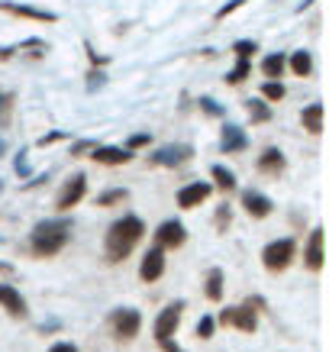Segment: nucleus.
<instances>
[{
  "mask_svg": "<svg viewBox=\"0 0 329 352\" xmlns=\"http://www.w3.org/2000/svg\"><path fill=\"white\" fill-rule=\"evenodd\" d=\"M220 149H223L226 155L249 149V136H245V129L233 126V123H226V126H223V136H220Z\"/></svg>",
  "mask_w": 329,
  "mask_h": 352,
  "instance_id": "obj_14",
  "label": "nucleus"
},
{
  "mask_svg": "<svg viewBox=\"0 0 329 352\" xmlns=\"http://www.w3.org/2000/svg\"><path fill=\"white\" fill-rule=\"evenodd\" d=\"M71 239V223L68 220H43V223L32 230V252L36 256H58Z\"/></svg>",
  "mask_w": 329,
  "mask_h": 352,
  "instance_id": "obj_2",
  "label": "nucleus"
},
{
  "mask_svg": "<svg viewBox=\"0 0 329 352\" xmlns=\"http://www.w3.org/2000/svg\"><path fill=\"white\" fill-rule=\"evenodd\" d=\"M291 72L297 78H307L310 72H313V55L310 52H294L291 55Z\"/></svg>",
  "mask_w": 329,
  "mask_h": 352,
  "instance_id": "obj_21",
  "label": "nucleus"
},
{
  "mask_svg": "<svg viewBox=\"0 0 329 352\" xmlns=\"http://www.w3.org/2000/svg\"><path fill=\"white\" fill-rule=\"evenodd\" d=\"M155 239H159V249H178V245H184V239H188L184 223H178V220H165V223L159 226Z\"/></svg>",
  "mask_w": 329,
  "mask_h": 352,
  "instance_id": "obj_9",
  "label": "nucleus"
},
{
  "mask_svg": "<svg viewBox=\"0 0 329 352\" xmlns=\"http://www.w3.org/2000/svg\"><path fill=\"white\" fill-rule=\"evenodd\" d=\"M201 107L207 110V113H210V117H220V113H223V110L216 107V100H213V97H201Z\"/></svg>",
  "mask_w": 329,
  "mask_h": 352,
  "instance_id": "obj_33",
  "label": "nucleus"
},
{
  "mask_svg": "<svg viewBox=\"0 0 329 352\" xmlns=\"http://www.w3.org/2000/svg\"><path fill=\"white\" fill-rule=\"evenodd\" d=\"M142 146H149V133H139V136H129L126 152H129V149H142Z\"/></svg>",
  "mask_w": 329,
  "mask_h": 352,
  "instance_id": "obj_32",
  "label": "nucleus"
},
{
  "mask_svg": "<svg viewBox=\"0 0 329 352\" xmlns=\"http://www.w3.org/2000/svg\"><path fill=\"white\" fill-rule=\"evenodd\" d=\"M294 252H297L294 239H275V243L265 245V252H262V262H265L268 272H284V268L291 265Z\"/></svg>",
  "mask_w": 329,
  "mask_h": 352,
  "instance_id": "obj_3",
  "label": "nucleus"
},
{
  "mask_svg": "<svg viewBox=\"0 0 329 352\" xmlns=\"http://www.w3.org/2000/svg\"><path fill=\"white\" fill-rule=\"evenodd\" d=\"M216 226H220V230L229 226V207H220V214H216Z\"/></svg>",
  "mask_w": 329,
  "mask_h": 352,
  "instance_id": "obj_35",
  "label": "nucleus"
},
{
  "mask_svg": "<svg viewBox=\"0 0 329 352\" xmlns=\"http://www.w3.org/2000/svg\"><path fill=\"white\" fill-rule=\"evenodd\" d=\"M304 258H307V265L313 268V272H319V268H323V226H317V230L310 233Z\"/></svg>",
  "mask_w": 329,
  "mask_h": 352,
  "instance_id": "obj_17",
  "label": "nucleus"
},
{
  "mask_svg": "<svg viewBox=\"0 0 329 352\" xmlns=\"http://www.w3.org/2000/svg\"><path fill=\"white\" fill-rule=\"evenodd\" d=\"M233 52H236L239 62H249V55L255 52V43L252 39H239V43H233Z\"/></svg>",
  "mask_w": 329,
  "mask_h": 352,
  "instance_id": "obj_28",
  "label": "nucleus"
},
{
  "mask_svg": "<svg viewBox=\"0 0 329 352\" xmlns=\"http://www.w3.org/2000/svg\"><path fill=\"white\" fill-rule=\"evenodd\" d=\"M146 233V223L139 217H123L106 230V243H104V256L106 262H123V258L136 249V243Z\"/></svg>",
  "mask_w": 329,
  "mask_h": 352,
  "instance_id": "obj_1",
  "label": "nucleus"
},
{
  "mask_svg": "<svg viewBox=\"0 0 329 352\" xmlns=\"http://www.w3.org/2000/svg\"><path fill=\"white\" fill-rule=\"evenodd\" d=\"M287 168V159L281 149H265L262 155H258V171L262 175H268V178H277V175H284Z\"/></svg>",
  "mask_w": 329,
  "mask_h": 352,
  "instance_id": "obj_15",
  "label": "nucleus"
},
{
  "mask_svg": "<svg viewBox=\"0 0 329 352\" xmlns=\"http://www.w3.org/2000/svg\"><path fill=\"white\" fill-rule=\"evenodd\" d=\"M126 197H129L126 188H110V191H104L100 197H97V207H113V204L126 201Z\"/></svg>",
  "mask_w": 329,
  "mask_h": 352,
  "instance_id": "obj_25",
  "label": "nucleus"
},
{
  "mask_svg": "<svg viewBox=\"0 0 329 352\" xmlns=\"http://www.w3.org/2000/svg\"><path fill=\"white\" fill-rule=\"evenodd\" d=\"M284 65H287V58H284L281 52H277V55H268L265 62H262V72H265V78L277 81V78L284 75Z\"/></svg>",
  "mask_w": 329,
  "mask_h": 352,
  "instance_id": "obj_22",
  "label": "nucleus"
},
{
  "mask_svg": "<svg viewBox=\"0 0 329 352\" xmlns=\"http://www.w3.org/2000/svg\"><path fill=\"white\" fill-rule=\"evenodd\" d=\"M207 298L223 300V272H220V268H210V272H207Z\"/></svg>",
  "mask_w": 329,
  "mask_h": 352,
  "instance_id": "obj_20",
  "label": "nucleus"
},
{
  "mask_svg": "<svg viewBox=\"0 0 329 352\" xmlns=\"http://www.w3.org/2000/svg\"><path fill=\"white\" fill-rule=\"evenodd\" d=\"M0 307L7 310L10 317H26V300L20 298V291L10 285H0Z\"/></svg>",
  "mask_w": 329,
  "mask_h": 352,
  "instance_id": "obj_16",
  "label": "nucleus"
},
{
  "mask_svg": "<svg viewBox=\"0 0 329 352\" xmlns=\"http://www.w3.org/2000/svg\"><path fill=\"white\" fill-rule=\"evenodd\" d=\"M23 155H26V152H20V159H16V171H20V175H30V165H26Z\"/></svg>",
  "mask_w": 329,
  "mask_h": 352,
  "instance_id": "obj_38",
  "label": "nucleus"
},
{
  "mask_svg": "<svg viewBox=\"0 0 329 352\" xmlns=\"http://www.w3.org/2000/svg\"><path fill=\"white\" fill-rule=\"evenodd\" d=\"M94 149H97L94 139H78L75 146H71V155H84V152H94Z\"/></svg>",
  "mask_w": 329,
  "mask_h": 352,
  "instance_id": "obj_31",
  "label": "nucleus"
},
{
  "mask_svg": "<svg viewBox=\"0 0 329 352\" xmlns=\"http://www.w3.org/2000/svg\"><path fill=\"white\" fill-rule=\"evenodd\" d=\"M87 78H91V81H87V87H91V91H94V87H100V85H104V72H91V75H87Z\"/></svg>",
  "mask_w": 329,
  "mask_h": 352,
  "instance_id": "obj_34",
  "label": "nucleus"
},
{
  "mask_svg": "<svg viewBox=\"0 0 329 352\" xmlns=\"http://www.w3.org/2000/svg\"><path fill=\"white\" fill-rule=\"evenodd\" d=\"M191 155H194L191 146H161V149L152 155V162H155V165H165V168H178L184 162H191Z\"/></svg>",
  "mask_w": 329,
  "mask_h": 352,
  "instance_id": "obj_8",
  "label": "nucleus"
},
{
  "mask_svg": "<svg viewBox=\"0 0 329 352\" xmlns=\"http://www.w3.org/2000/svg\"><path fill=\"white\" fill-rule=\"evenodd\" d=\"M262 97H265V100H281V97H284V85H281V81H265V87H262Z\"/></svg>",
  "mask_w": 329,
  "mask_h": 352,
  "instance_id": "obj_27",
  "label": "nucleus"
},
{
  "mask_svg": "<svg viewBox=\"0 0 329 352\" xmlns=\"http://www.w3.org/2000/svg\"><path fill=\"white\" fill-rule=\"evenodd\" d=\"M239 7H245V0H229V3H223V7L213 13V16H216V20H226V16H229V13H236Z\"/></svg>",
  "mask_w": 329,
  "mask_h": 352,
  "instance_id": "obj_29",
  "label": "nucleus"
},
{
  "mask_svg": "<svg viewBox=\"0 0 329 352\" xmlns=\"http://www.w3.org/2000/svg\"><path fill=\"white\" fill-rule=\"evenodd\" d=\"M161 349H165V352H184V349H181V346H178V342H161Z\"/></svg>",
  "mask_w": 329,
  "mask_h": 352,
  "instance_id": "obj_39",
  "label": "nucleus"
},
{
  "mask_svg": "<svg viewBox=\"0 0 329 352\" xmlns=\"http://www.w3.org/2000/svg\"><path fill=\"white\" fill-rule=\"evenodd\" d=\"M3 100H7V97H3V94H0V107H3Z\"/></svg>",
  "mask_w": 329,
  "mask_h": 352,
  "instance_id": "obj_40",
  "label": "nucleus"
},
{
  "mask_svg": "<svg viewBox=\"0 0 329 352\" xmlns=\"http://www.w3.org/2000/svg\"><path fill=\"white\" fill-rule=\"evenodd\" d=\"M300 120H304V129H307V133H323V104H310V107L300 113Z\"/></svg>",
  "mask_w": 329,
  "mask_h": 352,
  "instance_id": "obj_19",
  "label": "nucleus"
},
{
  "mask_svg": "<svg viewBox=\"0 0 329 352\" xmlns=\"http://www.w3.org/2000/svg\"><path fill=\"white\" fill-rule=\"evenodd\" d=\"M161 272H165V252L155 245V249H149L146 258H142V265H139V278H142V281H159Z\"/></svg>",
  "mask_w": 329,
  "mask_h": 352,
  "instance_id": "obj_13",
  "label": "nucleus"
},
{
  "mask_svg": "<svg viewBox=\"0 0 329 352\" xmlns=\"http://www.w3.org/2000/svg\"><path fill=\"white\" fill-rule=\"evenodd\" d=\"M249 75H252V65H249V62H236V68L226 75V81H229V85H242Z\"/></svg>",
  "mask_w": 329,
  "mask_h": 352,
  "instance_id": "obj_26",
  "label": "nucleus"
},
{
  "mask_svg": "<svg viewBox=\"0 0 329 352\" xmlns=\"http://www.w3.org/2000/svg\"><path fill=\"white\" fill-rule=\"evenodd\" d=\"M58 139H65V133H49V136L39 139V146H52V142H58Z\"/></svg>",
  "mask_w": 329,
  "mask_h": 352,
  "instance_id": "obj_37",
  "label": "nucleus"
},
{
  "mask_svg": "<svg viewBox=\"0 0 329 352\" xmlns=\"http://www.w3.org/2000/svg\"><path fill=\"white\" fill-rule=\"evenodd\" d=\"M210 184L207 182H194L188 184V188H181L178 191V207H184V210H191V207H201L207 197H210Z\"/></svg>",
  "mask_w": 329,
  "mask_h": 352,
  "instance_id": "obj_11",
  "label": "nucleus"
},
{
  "mask_svg": "<svg viewBox=\"0 0 329 352\" xmlns=\"http://www.w3.org/2000/svg\"><path fill=\"white\" fill-rule=\"evenodd\" d=\"M213 327H216V323H213V317H201V323H197V336H201V340H210Z\"/></svg>",
  "mask_w": 329,
  "mask_h": 352,
  "instance_id": "obj_30",
  "label": "nucleus"
},
{
  "mask_svg": "<svg viewBox=\"0 0 329 352\" xmlns=\"http://www.w3.org/2000/svg\"><path fill=\"white\" fill-rule=\"evenodd\" d=\"M249 120L252 123H268L271 120V107L265 100H249Z\"/></svg>",
  "mask_w": 329,
  "mask_h": 352,
  "instance_id": "obj_24",
  "label": "nucleus"
},
{
  "mask_svg": "<svg viewBox=\"0 0 329 352\" xmlns=\"http://www.w3.org/2000/svg\"><path fill=\"white\" fill-rule=\"evenodd\" d=\"M220 323H223V327H236V330H242V333H255V327H258V314L252 310V304L226 307L223 314H220Z\"/></svg>",
  "mask_w": 329,
  "mask_h": 352,
  "instance_id": "obj_4",
  "label": "nucleus"
},
{
  "mask_svg": "<svg viewBox=\"0 0 329 352\" xmlns=\"http://www.w3.org/2000/svg\"><path fill=\"white\" fill-rule=\"evenodd\" d=\"M49 352H78V346H75V342H55Z\"/></svg>",
  "mask_w": 329,
  "mask_h": 352,
  "instance_id": "obj_36",
  "label": "nucleus"
},
{
  "mask_svg": "<svg viewBox=\"0 0 329 352\" xmlns=\"http://www.w3.org/2000/svg\"><path fill=\"white\" fill-rule=\"evenodd\" d=\"M0 10H3V13H13V16H23V20L58 23V13H52V10H36V7H23V3H10V0H3V3H0Z\"/></svg>",
  "mask_w": 329,
  "mask_h": 352,
  "instance_id": "obj_10",
  "label": "nucleus"
},
{
  "mask_svg": "<svg viewBox=\"0 0 329 352\" xmlns=\"http://www.w3.org/2000/svg\"><path fill=\"white\" fill-rule=\"evenodd\" d=\"M129 159H133V152L117 149V146H97L94 149V162H100V165H126Z\"/></svg>",
  "mask_w": 329,
  "mask_h": 352,
  "instance_id": "obj_18",
  "label": "nucleus"
},
{
  "mask_svg": "<svg viewBox=\"0 0 329 352\" xmlns=\"http://www.w3.org/2000/svg\"><path fill=\"white\" fill-rule=\"evenodd\" d=\"M84 194H87V178H84V175H75V178H71V182L58 191L55 207H58L62 214H68L71 207H78V204H81V197H84Z\"/></svg>",
  "mask_w": 329,
  "mask_h": 352,
  "instance_id": "obj_7",
  "label": "nucleus"
},
{
  "mask_svg": "<svg viewBox=\"0 0 329 352\" xmlns=\"http://www.w3.org/2000/svg\"><path fill=\"white\" fill-rule=\"evenodd\" d=\"M242 207H245V214L255 217V220H265L275 210L271 197H265V194H258V191H242Z\"/></svg>",
  "mask_w": 329,
  "mask_h": 352,
  "instance_id": "obj_12",
  "label": "nucleus"
},
{
  "mask_svg": "<svg viewBox=\"0 0 329 352\" xmlns=\"http://www.w3.org/2000/svg\"><path fill=\"white\" fill-rule=\"evenodd\" d=\"M110 327H113V333H117L120 340H133L139 333V327H142V317L133 307H120L110 314Z\"/></svg>",
  "mask_w": 329,
  "mask_h": 352,
  "instance_id": "obj_5",
  "label": "nucleus"
},
{
  "mask_svg": "<svg viewBox=\"0 0 329 352\" xmlns=\"http://www.w3.org/2000/svg\"><path fill=\"white\" fill-rule=\"evenodd\" d=\"M210 175H213V182H216V188H223V191H233L236 188V175L229 168H223V165H213Z\"/></svg>",
  "mask_w": 329,
  "mask_h": 352,
  "instance_id": "obj_23",
  "label": "nucleus"
},
{
  "mask_svg": "<svg viewBox=\"0 0 329 352\" xmlns=\"http://www.w3.org/2000/svg\"><path fill=\"white\" fill-rule=\"evenodd\" d=\"M181 314H184V304H181V300L168 304V307L159 314V320H155V340H159V346L174 336V330H178V323H181Z\"/></svg>",
  "mask_w": 329,
  "mask_h": 352,
  "instance_id": "obj_6",
  "label": "nucleus"
}]
</instances>
